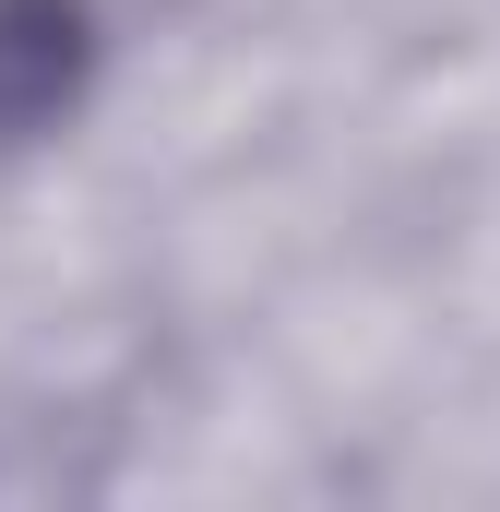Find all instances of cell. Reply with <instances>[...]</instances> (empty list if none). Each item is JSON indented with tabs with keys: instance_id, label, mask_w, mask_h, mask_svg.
I'll return each instance as SVG.
<instances>
[{
	"instance_id": "6da1fadb",
	"label": "cell",
	"mask_w": 500,
	"mask_h": 512,
	"mask_svg": "<svg viewBox=\"0 0 500 512\" xmlns=\"http://www.w3.org/2000/svg\"><path fill=\"white\" fill-rule=\"evenodd\" d=\"M96 72V12L84 0H0V143L48 131Z\"/></svg>"
}]
</instances>
